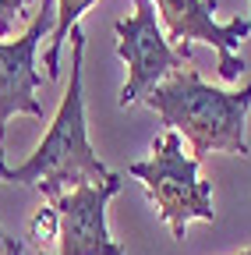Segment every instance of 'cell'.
Masks as SVG:
<instances>
[{
	"label": "cell",
	"mask_w": 251,
	"mask_h": 255,
	"mask_svg": "<svg viewBox=\"0 0 251 255\" xmlns=\"http://www.w3.org/2000/svg\"><path fill=\"white\" fill-rule=\"evenodd\" d=\"M71 82L60 96V107L46 128L36 152L18 167L4 163L0 152V181L7 184H36L50 206L64 195V188L78 184H103L113 177V170L99 159L85 131V92H82V60H85V32L71 28Z\"/></svg>",
	"instance_id": "obj_1"
},
{
	"label": "cell",
	"mask_w": 251,
	"mask_h": 255,
	"mask_svg": "<svg viewBox=\"0 0 251 255\" xmlns=\"http://www.w3.org/2000/svg\"><path fill=\"white\" fill-rule=\"evenodd\" d=\"M145 107L167 124V131L191 142L198 163L209 152L248 156L244 117L251 110V82L227 92L205 85L195 68H180L145 96Z\"/></svg>",
	"instance_id": "obj_2"
},
{
	"label": "cell",
	"mask_w": 251,
	"mask_h": 255,
	"mask_svg": "<svg viewBox=\"0 0 251 255\" xmlns=\"http://www.w3.org/2000/svg\"><path fill=\"white\" fill-rule=\"evenodd\" d=\"M198 159L184 156V142L177 131H163L152 138V156L142 163H131V177H138L149 191V202L156 206L177 241H184L187 223L202 220L212 223L216 209H212V184L198 177Z\"/></svg>",
	"instance_id": "obj_3"
},
{
	"label": "cell",
	"mask_w": 251,
	"mask_h": 255,
	"mask_svg": "<svg viewBox=\"0 0 251 255\" xmlns=\"http://www.w3.org/2000/svg\"><path fill=\"white\" fill-rule=\"evenodd\" d=\"M152 7L160 11L167 25V43L177 46V57L184 64H191V43L202 39L216 50L219 64L216 71L223 82H237L244 71V60H237V46L251 32V21L230 18V21H216L219 0H152Z\"/></svg>",
	"instance_id": "obj_4"
},
{
	"label": "cell",
	"mask_w": 251,
	"mask_h": 255,
	"mask_svg": "<svg viewBox=\"0 0 251 255\" xmlns=\"http://www.w3.org/2000/svg\"><path fill=\"white\" fill-rule=\"evenodd\" d=\"M113 32H117V53L128 64V82H124L117 103L120 110H128L131 103H145V96L160 82H167L173 71H180L184 60L156 25L152 0H135V14L117 21Z\"/></svg>",
	"instance_id": "obj_5"
},
{
	"label": "cell",
	"mask_w": 251,
	"mask_h": 255,
	"mask_svg": "<svg viewBox=\"0 0 251 255\" xmlns=\"http://www.w3.org/2000/svg\"><path fill=\"white\" fill-rule=\"evenodd\" d=\"M53 0H43V7L32 14L28 28L18 39H0V152H4L7 138V121L14 114L43 117V107L36 100V89L43 85V75L36 71V50L39 39L53 32Z\"/></svg>",
	"instance_id": "obj_6"
},
{
	"label": "cell",
	"mask_w": 251,
	"mask_h": 255,
	"mask_svg": "<svg viewBox=\"0 0 251 255\" xmlns=\"http://www.w3.org/2000/svg\"><path fill=\"white\" fill-rule=\"evenodd\" d=\"M117 191H120V177L113 174L103 184H78L53 202L60 216L57 255H124V248L110 238L106 227V206Z\"/></svg>",
	"instance_id": "obj_7"
},
{
	"label": "cell",
	"mask_w": 251,
	"mask_h": 255,
	"mask_svg": "<svg viewBox=\"0 0 251 255\" xmlns=\"http://www.w3.org/2000/svg\"><path fill=\"white\" fill-rule=\"evenodd\" d=\"M96 4V0H57V21H53V36L46 46V82L60 75V50H64L71 28H78V18Z\"/></svg>",
	"instance_id": "obj_8"
},
{
	"label": "cell",
	"mask_w": 251,
	"mask_h": 255,
	"mask_svg": "<svg viewBox=\"0 0 251 255\" xmlns=\"http://www.w3.org/2000/svg\"><path fill=\"white\" fill-rule=\"evenodd\" d=\"M28 238L36 241L39 255H50L53 241L60 238V216H57L53 206H39V209L32 213V220H28Z\"/></svg>",
	"instance_id": "obj_9"
},
{
	"label": "cell",
	"mask_w": 251,
	"mask_h": 255,
	"mask_svg": "<svg viewBox=\"0 0 251 255\" xmlns=\"http://www.w3.org/2000/svg\"><path fill=\"white\" fill-rule=\"evenodd\" d=\"M28 4H32V0H0V39H7L14 18H18Z\"/></svg>",
	"instance_id": "obj_10"
},
{
	"label": "cell",
	"mask_w": 251,
	"mask_h": 255,
	"mask_svg": "<svg viewBox=\"0 0 251 255\" xmlns=\"http://www.w3.org/2000/svg\"><path fill=\"white\" fill-rule=\"evenodd\" d=\"M11 245H14V238H7L4 231H0V255H7V248H11Z\"/></svg>",
	"instance_id": "obj_11"
},
{
	"label": "cell",
	"mask_w": 251,
	"mask_h": 255,
	"mask_svg": "<svg viewBox=\"0 0 251 255\" xmlns=\"http://www.w3.org/2000/svg\"><path fill=\"white\" fill-rule=\"evenodd\" d=\"M7 255H25V245H21V241H18V238H14V245H11V248H7Z\"/></svg>",
	"instance_id": "obj_12"
},
{
	"label": "cell",
	"mask_w": 251,
	"mask_h": 255,
	"mask_svg": "<svg viewBox=\"0 0 251 255\" xmlns=\"http://www.w3.org/2000/svg\"><path fill=\"white\" fill-rule=\"evenodd\" d=\"M241 255H251V248H244V252H241Z\"/></svg>",
	"instance_id": "obj_13"
}]
</instances>
